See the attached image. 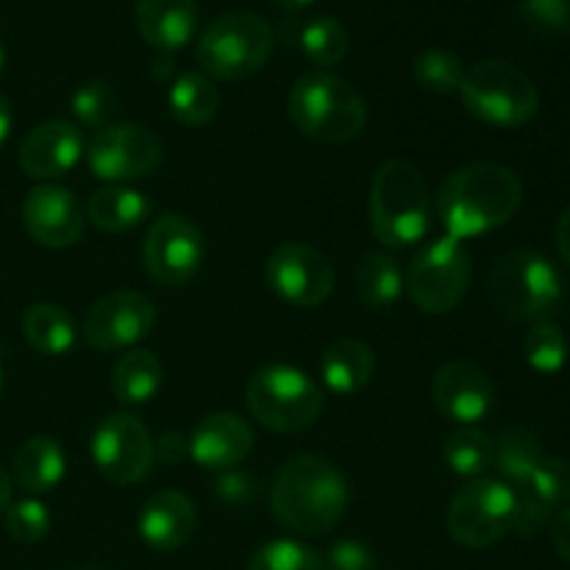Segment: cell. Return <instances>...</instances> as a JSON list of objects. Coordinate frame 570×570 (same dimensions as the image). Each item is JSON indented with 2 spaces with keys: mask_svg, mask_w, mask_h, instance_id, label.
<instances>
[{
  "mask_svg": "<svg viewBox=\"0 0 570 570\" xmlns=\"http://www.w3.org/2000/svg\"><path fill=\"white\" fill-rule=\"evenodd\" d=\"M161 362L154 351L131 348L120 356V362L111 371V393L120 404L137 406L154 399L161 387Z\"/></svg>",
  "mask_w": 570,
  "mask_h": 570,
  "instance_id": "26",
  "label": "cell"
},
{
  "mask_svg": "<svg viewBox=\"0 0 570 570\" xmlns=\"http://www.w3.org/2000/svg\"><path fill=\"white\" fill-rule=\"evenodd\" d=\"M354 289L356 298L367 306V309H390L399 304L404 295V276L399 271V262L393 256L382 254V250H371L362 256L354 273Z\"/></svg>",
  "mask_w": 570,
  "mask_h": 570,
  "instance_id": "28",
  "label": "cell"
},
{
  "mask_svg": "<svg viewBox=\"0 0 570 570\" xmlns=\"http://www.w3.org/2000/svg\"><path fill=\"white\" fill-rule=\"evenodd\" d=\"M167 106L181 126L200 128L215 120L220 109V92L204 72H181L167 92Z\"/></svg>",
  "mask_w": 570,
  "mask_h": 570,
  "instance_id": "30",
  "label": "cell"
},
{
  "mask_svg": "<svg viewBox=\"0 0 570 570\" xmlns=\"http://www.w3.org/2000/svg\"><path fill=\"white\" fill-rule=\"evenodd\" d=\"M6 65V50H3V42H0V70H3Z\"/></svg>",
  "mask_w": 570,
  "mask_h": 570,
  "instance_id": "46",
  "label": "cell"
},
{
  "mask_svg": "<svg viewBox=\"0 0 570 570\" xmlns=\"http://www.w3.org/2000/svg\"><path fill=\"white\" fill-rule=\"evenodd\" d=\"M76 570H98V568H76Z\"/></svg>",
  "mask_w": 570,
  "mask_h": 570,
  "instance_id": "48",
  "label": "cell"
},
{
  "mask_svg": "<svg viewBox=\"0 0 570 570\" xmlns=\"http://www.w3.org/2000/svg\"><path fill=\"white\" fill-rule=\"evenodd\" d=\"M22 337L45 356H65L76 345V323L56 304H31L22 315Z\"/></svg>",
  "mask_w": 570,
  "mask_h": 570,
  "instance_id": "29",
  "label": "cell"
},
{
  "mask_svg": "<svg viewBox=\"0 0 570 570\" xmlns=\"http://www.w3.org/2000/svg\"><path fill=\"white\" fill-rule=\"evenodd\" d=\"M301 50L317 67H334L345 59L351 48V37L345 26L334 17H315L301 28Z\"/></svg>",
  "mask_w": 570,
  "mask_h": 570,
  "instance_id": "32",
  "label": "cell"
},
{
  "mask_svg": "<svg viewBox=\"0 0 570 570\" xmlns=\"http://www.w3.org/2000/svg\"><path fill=\"white\" fill-rule=\"evenodd\" d=\"M0 390H3V371H0Z\"/></svg>",
  "mask_w": 570,
  "mask_h": 570,
  "instance_id": "47",
  "label": "cell"
},
{
  "mask_svg": "<svg viewBox=\"0 0 570 570\" xmlns=\"http://www.w3.org/2000/svg\"><path fill=\"white\" fill-rule=\"evenodd\" d=\"M3 515L6 532H9L17 543H39V540H45V534L50 532L48 507L37 499L17 501V504H11Z\"/></svg>",
  "mask_w": 570,
  "mask_h": 570,
  "instance_id": "37",
  "label": "cell"
},
{
  "mask_svg": "<svg viewBox=\"0 0 570 570\" xmlns=\"http://www.w3.org/2000/svg\"><path fill=\"white\" fill-rule=\"evenodd\" d=\"M515 495L518 512L512 532L518 538H534L540 529L554 521L562 507L570 504V462L546 456L529 484L515 490Z\"/></svg>",
  "mask_w": 570,
  "mask_h": 570,
  "instance_id": "19",
  "label": "cell"
},
{
  "mask_svg": "<svg viewBox=\"0 0 570 570\" xmlns=\"http://www.w3.org/2000/svg\"><path fill=\"white\" fill-rule=\"evenodd\" d=\"M198 527V512L195 504L178 490H161L150 495L139 515V538L148 549L159 554H170L193 540Z\"/></svg>",
  "mask_w": 570,
  "mask_h": 570,
  "instance_id": "21",
  "label": "cell"
},
{
  "mask_svg": "<svg viewBox=\"0 0 570 570\" xmlns=\"http://www.w3.org/2000/svg\"><path fill=\"white\" fill-rule=\"evenodd\" d=\"M154 451L159 460L181 462L184 456H189V440H184L181 434H165L159 443H154Z\"/></svg>",
  "mask_w": 570,
  "mask_h": 570,
  "instance_id": "41",
  "label": "cell"
},
{
  "mask_svg": "<svg viewBox=\"0 0 570 570\" xmlns=\"http://www.w3.org/2000/svg\"><path fill=\"white\" fill-rule=\"evenodd\" d=\"M22 226L45 248H70L83 234V209L61 184H39L22 200Z\"/></svg>",
  "mask_w": 570,
  "mask_h": 570,
  "instance_id": "16",
  "label": "cell"
},
{
  "mask_svg": "<svg viewBox=\"0 0 570 570\" xmlns=\"http://www.w3.org/2000/svg\"><path fill=\"white\" fill-rule=\"evenodd\" d=\"M11 507V476L0 468V515Z\"/></svg>",
  "mask_w": 570,
  "mask_h": 570,
  "instance_id": "44",
  "label": "cell"
},
{
  "mask_svg": "<svg viewBox=\"0 0 570 570\" xmlns=\"http://www.w3.org/2000/svg\"><path fill=\"white\" fill-rule=\"evenodd\" d=\"M92 460L100 476L111 484H139L154 468V440L139 417L115 412L95 432Z\"/></svg>",
  "mask_w": 570,
  "mask_h": 570,
  "instance_id": "13",
  "label": "cell"
},
{
  "mask_svg": "<svg viewBox=\"0 0 570 570\" xmlns=\"http://www.w3.org/2000/svg\"><path fill=\"white\" fill-rule=\"evenodd\" d=\"M376 371V356L367 343L356 337H343L326 348L321 360V376L332 393L354 395L367 387Z\"/></svg>",
  "mask_w": 570,
  "mask_h": 570,
  "instance_id": "23",
  "label": "cell"
},
{
  "mask_svg": "<svg viewBox=\"0 0 570 570\" xmlns=\"http://www.w3.org/2000/svg\"><path fill=\"white\" fill-rule=\"evenodd\" d=\"M273 53V28L250 11L223 14L200 33L198 65L212 81H243L259 72Z\"/></svg>",
  "mask_w": 570,
  "mask_h": 570,
  "instance_id": "6",
  "label": "cell"
},
{
  "mask_svg": "<svg viewBox=\"0 0 570 570\" xmlns=\"http://www.w3.org/2000/svg\"><path fill=\"white\" fill-rule=\"evenodd\" d=\"M70 106H72V115H76V120L81 122V126L100 131V128L111 126L115 115L120 111V98H117L111 83L89 81L76 89Z\"/></svg>",
  "mask_w": 570,
  "mask_h": 570,
  "instance_id": "35",
  "label": "cell"
},
{
  "mask_svg": "<svg viewBox=\"0 0 570 570\" xmlns=\"http://www.w3.org/2000/svg\"><path fill=\"white\" fill-rule=\"evenodd\" d=\"M518 495L495 479H471L449 507L451 538L465 549H488L504 540L515 527Z\"/></svg>",
  "mask_w": 570,
  "mask_h": 570,
  "instance_id": "10",
  "label": "cell"
},
{
  "mask_svg": "<svg viewBox=\"0 0 570 570\" xmlns=\"http://www.w3.org/2000/svg\"><path fill=\"white\" fill-rule=\"evenodd\" d=\"M432 399L440 415L460 426H473L493 410L495 387L482 367L468 360H454L434 373Z\"/></svg>",
  "mask_w": 570,
  "mask_h": 570,
  "instance_id": "17",
  "label": "cell"
},
{
  "mask_svg": "<svg viewBox=\"0 0 570 570\" xmlns=\"http://www.w3.org/2000/svg\"><path fill=\"white\" fill-rule=\"evenodd\" d=\"M543 443L527 426L504 429L493 443V468L512 490H521L523 484H529V479L543 465Z\"/></svg>",
  "mask_w": 570,
  "mask_h": 570,
  "instance_id": "25",
  "label": "cell"
},
{
  "mask_svg": "<svg viewBox=\"0 0 570 570\" xmlns=\"http://www.w3.org/2000/svg\"><path fill=\"white\" fill-rule=\"evenodd\" d=\"M245 401L271 432L295 434L309 429L323 410V393L306 373L289 365H265L250 376Z\"/></svg>",
  "mask_w": 570,
  "mask_h": 570,
  "instance_id": "8",
  "label": "cell"
},
{
  "mask_svg": "<svg viewBox=\"0 0 570 570\" xmlns=\"http://www.w3.org/2000/svg\"><path fill=\"white\" fill-rule=\"evenodd\" d=\"M557 248H560L562 259L570 265V206L566 209V215L560 217V223H557Z\"/></svg>",
  "mask_w": 570,
  "mask_h": 570,
  "instance_id": "42",
  "label": "cell"
},
{
  "mask_svg": "<svg viewBox=\"0 0 570 570\" xmlns=\"http://www.w3.org/2000/svg\"><path fill=\"white\" fill-rule=\"evenodd\" d=\"M248 570H323V560L298 540H273L250 557Z\"/></svg>",
  "mask_w": 570,
  "mask_h": 570,
  "instance_id": "36",
  "label": "cell"
},
{
  "mask_svg": "<svg viewBox=\"0 0 570 570\" xmlns=\"http://www.w3.org/2000/svg\"><path fill=\"white\" fill-rule=\"evenodd\" d=\"M148 198L142 193H137V189L122 187V184H111V187L98 189L87 200V217L92 220V226L109 234L137 228L148 217Z\"/></svg>",
  "mask_w": 570,
  "mask_h": 570,
  "instance_id": "27",
  "label": "cell"
},
{
  "mask_svg": "<svg viewBox=\"0 0 570 570\" xmlns=\"http://www.w3.org/2000/svg\"><path fill=\"white\" fill-rule=\"evenodd\" d=\"M137 26L148 45L161 53H173L193 42L198 31L195 0H137Z\"/></svg>",
  "mask_w": 570,
  "mask_h": 570,
  "instance_id": "22",
  "label": "cell"
},
{
  "mask_svg": "<svg viewBox=\"0 0 570 570\" xmlns=\"http://www.w3.org/2000/svg\"><path fill=\"white\" fill-rule=\"evenodd\" d=\"M65 451L48 434L26 440L14 454V479L26 493H50L65 479Z\"/></svg>",
  "mask_w": 570,
  "mask_h": 570,
  "instance_id": "24",
  "label": "cell"
},
{
  "mask_svg": "<svg viewBox=\"0 0 570 570\" xmlns=\"http://www.w3.org/2000/svg\"><path fill=\"white\" fill-rule=\"evenodd\" d=\"M523 17L538 31H562L570 22L568 0H523Z\"/></svg>",
  "mask_w": 570,
  "mask_h": 570,
  "instance_id": "39",
  "label": "cell"
},
{
  "mask_svg": "<svg viewBox=\"0 0 570 570\" xmlns=\"http://www.w3.org/2000/svg\"><path fill=\"white\" fill-rule=\"evenodd\" d=\"M156 306L148 295L115 289L89 306L83 317V340L95 351H128L150 334Z\"/></svg>",
  "mask_w": 570,
  "mask_h": 570,
  "instance_id": "15",
  "label": "cell"
},
{
  "mask_svg": "<svg viewBox=\"0 0 570 570\" xmlns=\"http://www.w3.org/2000/svg\"><path fill=\"white\" fill-rule=\"evenodd\" d=\"M204 262V234L189 217L161 215L150 223L142 243V265L161 287H184Z\"/></svg>",
  "mask_w": 570,
  "mask_h": 570,
  "instance_id": "12",
  "label": "cell"
},
{
  "mask_svg": "<svg viewBox=\"0 0 570 570\" xmlns=\"http://www.w3.org/2000/svg\"><path fill=\"white\" fill-rule=\"evenodd\" d=\"M432 195L412 161L390 159L379 167L371 187V228L387 248H410L429 232Z\"/></svg>",
  "mask_w": 570,
  "mask_h": 570,
  "instance_id": "4",
  "label": "cell"
},
{
  "mask_svg": "<svg viewBox=\"0 0 570 570\" xmlns=\"http://www.w3.org/2000/svg\"><path fill=\"white\" fill-rule=\"evenodd\" d=\"M551 543H554L557 554L570 562V504L562 507L554 521H551Z\"/></svg>",
  "mask_w": 570,
  "mask_h": 570,
  "instance_id": "40",
  "label": "cell"
},
{
  "mask_svg": "<svg viewBox=\"0 0 570 570\" xmlns=\"http://www.w3.org/2000/svg\"><path fill=\"white\" fill-rule=\"evenodd\" d=\"M462 104L476 120L495 128L527 126L540 109V92L521 67L504 59H484L465 72Z\"/></svg>",
  "mask_w": 570,
  "mask_h": 570,
  "instance_id": "7",
  "label": "cell"
},
{
  "mask_svg": "<svg viewBox=\"0 0 570 570\" xmlns=\"http://www.w3.org/2000/svg\"><path fill=\"white\" fill-rule=\"evenodd\" d=\"M11 131V104L3 92H0V150H3L6 139H9Z\"/></svg>",
  "mask_w": 570,
  "mask_h": 570,
  "instance_id": "43",
  "label": "cell"
},
{
  "mask_svg": "<svg viewBox=\"0 0 570 570\" xmlns=\"http://www.w3.org/2000/svg\"><path fill=\"white\" fill-rule=\"evenodd\" d=\"M465 72L468 70L462 67L460 56L445 48H426L412 61V76L429 92H460L462 81H465Z\"/></svg>",
  "mask_w": 570,
  "mask_h": 570,
  "instance_id": "33",
  "label": "cell"
},
{
  "mask_svg": "<svg viewBox=\"0 0 570 570\" xmlns=\"http://www.w3.org/2000/svg\"><path fill=\"white\" fill-rule=\"evenodd\" d=\"M443 460L456 476L482 479L493 468V440L473 426H462L445 440Z\"/></svg>",
  "mask_w": 570,
  "mask_h": 570,
  "instance_id": "31",
  "label": "cell"
},
{
  "mask_svg": "<svg viewBox=\"0 0 570 570\" xmlns=\"http://www.w3.org/2000/svg\"><path fill=\"white\" fill-rule=\"evenodd\" d=\"M523 184L510 167L493 161L460 167L438 193V215L454 239L490 234L510 223L521 209Z\"/></svg>",
  "mask_w": 570,
  "mask_h": 570,
  "instance_id": "1",
  "label": "cell"
},
{
  "mask_svg": "<svg viewBox=\"0 0 570 570\" xmlns=\"http://www.w3.org/2000/svg\"><path fill=\"white\" fill-rule=\"evenodd\" d=\"M254 449V429L234 412H212L189 438V456L206 471H232Z\"/></svg>",
  "mask_w": 570,
  "mask_h": 570,
  "instance_id": "20",
  "label": "cell"
},
{
  "mask_svg": "<svg viewBox=\"0 0 570 570\" xmlns=\"http://www.w3.org/2000/svg\"><path fill=\"white\" fill-rule=\"evenodd\" d=\"M265 282L287 304L315 309L334 293V267L312 245L284 243L267 259Z\"/></svg>",
  "mask_w": 570,
  "mask_h": 570,
  "instance_id": "14",
  "label": "cell"
},
{
  "mask_svg": "<svg viewBox=\"0 0 570 570\" xmlns=\"http://www.w3.org/2000/svg\"><path fill=\"white\" fill-rule=\"evenodd\" d=\"M83 134L76 122L48 120L20 142V167L33 181H53L81 161Z\"/></svg>",
  "mask_w": 570,
  "mask_h": 570,
  "instance_id": "18",
  "label": "cell"
},
{
  "mask_svg": "<svg viewBox=\"0 0 570 570\" xmlns=\"http://www.w3.org/2000/svg\"><path fill=\"white\" fill-rule=\"evenodd\" d=\"M523 356H527L532 371L554 376V373H560L568 362L566 332L551 321L534 323L532 332L523 340Z\"/></svg>",
  "mask_w": 570,
  "mask_h": 570,
  "instance_id": "34",
  "label": "cell"
},
{
  "mask_svg": "<svg viewBox=\"0 0 570 570\" xmlns=\"http://www.w3.org/2000/svg\"><path fill=\"white\" fill-rule=\"evenodd\" d=\"M488 295L504 315L543 323L560 312L566 301V282L546 256L534 250H512L499 256L490 267Z\"/></svg>",
  "mask_w": 570,
  "mask_h": 570,
  "instance_id": "5",
  "label": "cell"
},
{
  "mask_svg": "<svg viewBox=\"0 0 570 570\" xmlns=\"http://www.w3.org/2000/svg\"><path fill=\"white\" fill-rule=\"evenodd\" d=\"M83 156H87L89 170L100 181L126 187V184L150 176L161 165L165 150H161L159 137L150 134L148 128L137 126V122H111L89 139Z\"/></svg>",
  "mask_w": 570,
  "mask_h": 570,
  "instance_id": "11",
  "label": "cell"
},
{
  "mask_svg": "<svg viewBox=\"0 0 570 570\" xmlns=\"http://www.w3.org/2000/svg\"><path fill=\"white\" fill-rule=\"evenodd\" d=\"M271 510L293 532L321 538L343 521L348 482L326 456L298 454L284 462L273 482Z\"/></svg>",
  "mask_w": 570,
  "mask_h": 570,
  "instance_id": "2",
  "label": "cell"
},
{
  "mask_svg": "<svg viewBox=\"0 0 570 570\" xmlns=\"http://www.w3.org/2000/svg\"><path fill=\"white\" fill-rule=\"evenodd\" d=\"M468 287H471V256L460 239L449 234L417 250L404 278V289L426 315H449L465 298Z\"/></svg>",
  "mask_w": 570,
  "mask_h": 570,
  "instance_id": "9",
  "label": "cell"
},
{
  "mask_svg": "<svg viewBox=\"0 0 570 570\" xmlns=\"http://www.w3.org/2000/svg\"><path fill=\"white\" fill-rule=\"evenodd\" d=\"M289 120L317 142H351L365 131L367 104L354 83L334 72H306L289 89Z\"/></svg>",
  "mask_w": 570,
  "mask_h": 570,
  "instance_id": "3",
  "label": "cell"
},
{
  "mask_svg": "<svg viewBox=\"0 0 570 570\" xmlns=\"http://www.w3.org/2000/svg\"><path fill=\"white\" fill-rule=\"evenodd\" d=\"M276 6H282V9H304V6L315 3V0H273Z\"/></svg>",
  "mask_w": 570,
  "mask_h": 570,
  "instance_id": "45",
  "label": "cell"
},
{
  "mask_svg": "<svg viewBox=\"0 0 570 570\" xmlns=\"http://www.w3.org/2000/svg\"><path fill=\"white\" fill-rule=\"evenodd\" d=\"M323 560V570H376V554L362 540H337Z\"/></svg>",
  "mask_w": 570,
  "mask_h": 570,
  "instance_id": "38",
  "label": "cell"
}]
</instances>
